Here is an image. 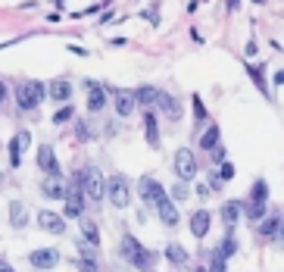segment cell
<instances>
[{
    "label": "cell",
    "instance_id": "obj_27",
    "mask_svg": "<svg viewBox=\"0 0 284 272\" xmlns=\"http://www.w3.org/2000/svg\"><path fill=\"white\" fill-rule=\"evenodd\" d=\"M266 197H269V185L262 178H256L253 182V191H250V201L253 204H266Z\"/></svg>",
    "mask_w": 284,
    "mask_h": 272
},
{
    "label": "cell",
    "instance_id": "obj_6",
    "mask_svg": "<svg viewBox=\"0 0 284 272\" xmlns=\"http://www.w3.org/2000/svg\"><path fill=\"white\" fill-rule=\"evenodd\" d=\"M138 194L144 197V204H147V207H153V210H156V204H159V201H166V197H169L166 188H162L153 175H144V178L138 182Z\"/></svg>",
    "mask_w": 284,
    "mask_h": 272
},
{
    "label": "cell",
    "instance_id": "obj_24",
    "mask_svg": "<svg viewBox=\"0 0 284 272\" xmlns=\"http://www.w3.org/2000/svg\"><path fill=\"white\" fill-rule=\"evenodd\" d=\"M240 210H243V204H237V201L225 204V207H222V222H225V225H234V222L240 219Z\"/></svg>",
    "mask_w": 284,
    "mask_h": 272
},
{
    "label": "cell",
    "instance_id": "obj_37",
    "mask_svg": "<svg viewBox=\"0 0 284 272\" xmlns=\"http://www.w3.org/2000/svg\"><path fill=\"white\" fill-rule=\"evenodd\" d=\"M219 178H222V182H225V178H234V166H231V163H222V175H219Z\"/></svg>",
    "mask_w": 284,
    "mask_h": 272
},
{
    "label": "cell",
    "instance_id": "obj_19",
    "mask_svg": "<svg viewBox=\"0 0 284 272\" xmlns=\"http://www.w3.org/2000/svg\"><path fill=\"white\" fill-rule=\"evenodd\" d=\"M10 225H13V228H25V225H28V210H25V204H19V201L10 204Z\"/></svg>",
    "mask_w": 284,
    "mask_h": 272
},
{
    "label": "cell",
    "instance_id": "obj_9",
    "mask_svg": "<svg viewBox=\"0 0 284 272\" xmlns=\"http://www.w3.org/2000/svg\"><path fill=\"white\" fill-rule=\"evenodd\" d=\"M109 91H112V97H116V113L122 116V119L135 113V106H138L135 91H122V88H109Z\"/></svg>",
    "mask_w": 284,
    "mask_h": 272
},
{
    "label": "cell",
    "instance_id": "obj_40",
    "mask_svg": "<svg viewBox=\"0 0 284 272\" xmlns=\"http://www.w3.org/2000/svg\"><path fill=\"white\" fill-rule=\"evenodd\" d=\"M284 85V72H275V88H281Z\"/></svg>",
    "mask_w": 284,
    "mask_h": 272
},
{
    "label": "cell",
    "instance_id": "obj_41",
    "mask_svg": "<svg viewBox=\"0 0 284 272\" xmlns=\"http://www.w3.org/2000/svg\"><path fill=\"white\" fill-rule=\"evenodd\" d=\"M0 272H16V269H13L10 263H4V260H0Z\"/></svg>",
    "mask_w": 284,
    "mask_h": 272
},
{
    "label": "cell",
    "instance_id": "obj_42",
    "mask_svg": "<svg viewBox=\"0 0 284 272\" xmlns=\"http://www.w3.org/2000/svg\"><path fill=\"white\" fill-rule=\"evenodd\" d=\"M197 272H210V266H200V269H197Z\"/></svg>",
    "mask_w": 284,
    "mask_h": 272
},
{
    "label": "cell",
    "instance_id": "obj_23",
    "mask_svg": "<svg viewBox=\"0 0 284 272\" xmlns=\"http://www.w3.org/2000/svg\"><path fill=\"white\" fill-rule=\"evenodd\" d=\"M200 147L203 150H216L219 147V125H210L206 132L200 135Z\"/></svg>",
    "mask_w": 284,
    "mask_h": 272
},
{
    "label": "cell",
    "instance_id": "obj_12",
    "mask_svg": "<svg viewBox=\"0 0 284 272\" xmlns=\"http://www.w3.org/2000/svg\"><path fill=\"white\" fill-rule=\"evenodd\" d=\"M41 194L50 197V201H66V182L60 175H50V178L41 182Z\"/></svg>",
    "mask_w": 284,
    "mask_h": 272
},
{
    "label": "cell",
    "instance_id": "obj_35",
    "mask_svg": "<svg viewBox=\"0 0 284 272\" xmlns=\"http://www.w3.org/2000/svg\"><path fill=\"white\" fill-rule=\"evenodd\" d=\"M275 235H278V244L284 247V216H278V222H275Z\"/></svg>",
    "mask_w": 284,
    "mask_h": 272
},
{
    "label": "cell",
    "instance_id": "obj_28",
    "mask_svg": "<svg viewBox=\"0 0 284 272\" xmlns=\"http://www.w3.org/2000/svg\"><path fill=\"white\" fill-rule=\"evenodd\" d=\"M219 253H222L225 260L237 253V241H234V235H231V231H228V235H225V241H222V247H219Z\"/></svg>",
    "mask_w": 284,
    "mask_h": 272
},
{
    "label": "cell",
    "instance_id": "obj_14",
    "mask_svg": "<svg viewBox=\"0 0 284 272\" xmlns=\"http://www.w3.org/2000/svg\"><path fill=\"white\" fill-rule=\"evenodd\" d=\"M210 225H213V216L206 210L191 213V231H194V238H206L210 235Z\"/></svg>",
    "mask_w": 284,
    "mask_h": 272
},
{
    "label": "cell",
    "instance_id": "obj_4",
    "mask_svg": "<svg viewBox=\"0 0 284 272\" xmlns=\"http://www.w3.org/2000/svg\"><path fill=\"white\" fill-rule=\"evenodd\" d=\"M47 97V85H41V82H22L19 88H16V103H19V110H34L41 100Z\"/></svg>",
    "mask_w": 284,
    "mask_h": 272
},
{
    "label": "cell",
    "instance_id": "obj_5",
    "mask_svg": "<svg viewBox=\"0 0 284 272\" xmlns=\"http://www.w3.org/2000/svg\"><path fill=\"white\" fill-rule=\"evenodd\" d=\"M81 213H85V191H81V185L72 178V185H66V210H63V216L66 219H81Z\"/></svg>",
    "mask_w": 284,
    "mask_h": 272
},
{
    "label": "cell",
    "instance_id": "obj_33",
    "mask_svg": "<svg viewBox=\"0 0 284 272\" xmlns=\"http://www.w3.org/2000/svg\"><path fill=\"white\" fill-rule=\"evenodd\" d=\"M194 116H197V122L206 119V106H203V100H200V97H194Z\"/></svg>",
    "mask_w": 284,
    "mask_h": 272
},
{
    "label": "cell",
    "instance_id": "obj_30",
    "mask_svg": "<svg viewBox=\"0 0 284 272\" xmlns=\"http://www.w3.org/2000/svg\"><path fill=\"white\" fill-rule=\"evenodd\" d=\"M75 266H78V272H100V266H97L94 257H78Z\"/></svg>",
    "mask_w": 284,
    "mask_h": 272
},
{
    "label": "cell",
    "instance_id": "obj_11",
    "mask_svg": "<svg viewBox=\"0 0 284 272\" xmlns=\"http://www.w3.org/2000/svg\"><path fill=\"white\" fill-rule=\"evenodd\" d=\"M37 166L44 169L47 175H60V163H56V153L50 144H41L37 147Z\"/></svg>",
    "mask_w": 284,
    "mask_h": 272
},
{
    "label": "cell",
    "instance_id": "obj_25",
    "mask_svg": "<svg viewBox=\"0 0 284 272\" xmlns=\"http://www.w3.org/2000/svg\"><path fill=\"white\" fill-rule=\"evenodd\" d=\"M135 100H138L141 106H156V88H150V85L138 88V91H135Z\"/></svg>",
    "mask_w": 284,
    "mask_h": 272
},
{
    "label": "cell",
    "instance_id": "obj_7",
    "mask_svg": "<svg viewBox=\"0 0 284 272\" xmlns=\"http://www.w3.org/2000/svg\"><path fill=\"white\" fill-rule=\"evenodd\" d=\"M175 172H178V178H194L197 175V160H194V153L187 150V147H178L175 150Z\"/></svg>",
    "mask_w": 284,
    "mask_h": 272
},
{
    "label": "cell",
    "instance_id": "obj_18",
    "mask_svg": "<svg viewBox=\"0 0 284 272\" xmlns=\"http://www.w3.org/2000/svg\"><path fill=\"white\" fill-rule=\"evenodd\" d=\"M47 94H50L53 100H60V103H66V100L72 97V85H69L66 79H56V82H50V85H47Z\"/></svg>",
    "mask_w": 284,
    "mask_h": 272
},
{
    "label": "cell",
    "instance_id": "obj_29",
    "mask_svg": "<svg viewBox=\"0 0 284 272\" xmlns=\"http://www.w3.org/2000/svg\"><path fill=\"white\" fill-rule=\"evenodd\" d=\"M187 194H191V191H187L184 178H178V185H172V191H169V197H172V201L178 204V201H187Z\"/></svg>",
    "mask_w": 284,
    "mask_h": 272
},
{
    "label": "cell",
    "instance_id": "obj_1",
    "mask_svg": "<svg viewBox=\"0 0 284 272\" xmlns=\"http://www.w3.org/2000/svg\"><path fill=\"white\" fill-rule=\"evenodd\" d=\"M75 182L81 185V191H85V197L88 201H103L106 197V178L100 175V169H94V166H88V169H78L75 172Z\"/></svg>",
    "mask_w": 284,
    "mask_h": 272
},
{
    "label": "cell",
    "instance_id": "obj_17",
    "mask_svg": "<svg viewBox=\"0 0 284 272\" xmlns=\"http://www.w3.org/2000/svg\"><path fill=\"white\" fill-rule=\"evenodd\" d=\"M156 216L166 222V225H175L178 222V210H175V201L172 197H166V201H159L156 204Z\"/></svg>",
    "mask_w": 284,
    "mask_h": 272
},
{
    "label": "cell",
    "instance_id": "obj_39",
    "mask_svg": "<svg viewBox=\"0 0 284 272\" xmlns=\"http://www.w3.org/2000/svg\"><path fill=\"white\" fill-rule=\"evenodd\" d=\"M4 103H7V85L0 82V106H4Z\"/></svg>",
    "mask_w": 284,
    "mask_h": 272
},
{
    "label": "cell",
    "instance_id": "obj_34",
    "mask_svg": "<svg viewBox=\"0 0 284 272\" xmlns=\"http://www.w3.org/2000/svg\"><path fill=\"white\" fill-rule=\"evenodd\" d=\"M75 135H78V141H91V132H88V125H85V122H78V125H75Z\"/></svg>",
    "mask_w": 284,
    "mask_h": 272
},
{
    "label": "cell",
    "instance_id": "obj_32",
    "mask_svg": "<svg viewBox=\"0 0 284 272\" xmlns=\"http://www.w3.org/2000/svg\"><path fill=\"white\" fill-rule=\"evenodd\" d=\"M247 216H250L253 222H259V219L266 216V204H253V201H250V207H247Z\"/></svg>",
    "mask_w": 284,
    "mask_h": 272
},
{
    "label": "cell",
    "instance_id": "obj_16",
    "mask_svg": "<svg viewBox=\"0 0 284 272\" xmlns=\"http://www.w3.org/2000/svg\"><path fill=\"white\" fill-rule=\"evenodd\" d=\"M156 103H159V110L166 113L169 119H178V116H181V106H178V100L169 91H156Z\"/></svg>",
    "mask_w": 284,
    "mask_h": 272
},
{
    "label": "cell",
    "instance_id": "obj_21",
    "mask_svg": "<svg viewBox=\"0 0 284 272\" xmlns=\"http://www.w3.org/2000/svg\"><path fill=\"white\" fill-rule=\"evenodd\" d=\"M144 129H147V144L159 147V125H156V113H144Z\"/></svg>",
    "mask_w": 284,
    "mask_h": 272
},
{
    "label": "cell",
    "instance_id": "obj_2",
    "mask_svg": "<svg viewBox=\"0 0 284 272\" xmlns=\"http://www.w3.org/2000/svg\"><path fill=\"white\" fill-rule=\"evenodd\" d=\"M122 253L131 260V266H135V269H141V272H156V263H153L156 257H153L150 250H144L138 238H131V235L122 238Z\"/></svg>",
    "mask_w": 284,
    "mask_h": 272
},
{
    "label": "cell",
    "instance_id": "obj_22",
    "mask_svg": "<svg viewBox=\"0 0 284 272\" xmlns=\"http://www.w3.org/2000/svg\"><path fill=\"white\" fill-rule=\"evenodd\" d=\"M81 235H85V241H91L94 247L100 244V228H97L94 219H85V216H81Z\"/></svg>",
    "mask_w": 284,
    "mask_h": 272
},
{
    "label": "cell",
    "instance_id": "obj_15",
    "mask_svg": "<svg viewBox=\"0 0 284 272\" xmlns=\"http://www.w3.org/2000/svg\"><path fill=\"white\" fill-rule=\"evenodd\" d=\"M103 106H106V88L97 85V82H88V110L100 113Z\"/></svg>",
    "mask_w": 284,
    "mask_h": 272
},
{
    "label": "cell",
    "instance_id": "obj_3",
    "mask_svg": "<svg viewBox=\"0 0 284 272\" xmlns=\"http://www.w3.org/2000/svg\"><path fill=\"white\" fill-rule=\"evenodd\" d=\"M106 197L116 210H125L131 204V185L125 175H109L106 178Z\"/></svg>",
    "mask_w": 284,
    "mask_h": 272
},
{
    "label": "cell",
    "instance_id": "obj_13",
    "mask_svg": "<svg viewBox=\"0 0 284 272\" xmlns=\"http://www.w3.org/2000/svg\"><path fill=\"white\" fill-rule=\"evenodd\" d=\"M28 144H31V135H28V132H19V135L10 141V166H13V169L22 166V150H25Z\"/></svg>",
    "mask_w": 284,
    "mask_h": 272
},
{
    "label": "cell",
    "instance_id": "obj_36",
    "mask_svg": "<svg viewBox=\"0 0 284 272\" xmlns=\"http://www.w3.org/2000/svg\"><path fill=\"white\" fill-rule=\"evenodd\" d=\"M275 222H278V216H275V219H269V222H262V225H259V231H262V235H275Z\"/></svg>",
    "mask_w": 284,
    "mask_h": 272
},
{
    "label": "cell",
    "instance_id": "obj_20",
    "mask_svg": "<svg viewBox=\"0 0 284 272\" xmlns=\"http://www.w3.org/2000/svg\"><path fill=\"white\" fill-rule=\"evenodd\" d=\"M166 260H169L172 266H187V263H191V253H187L181 244H175V241H172V244L166 247Z\"/></svg>",
    "mask_w": 284,
    "mask_h": 272
},
{
    "label": "cell",
    "instance_id": "obj_26",
    "mask_svg": "<svg viewBox=\"0 0 284 272\" xmlns=\"http://www.w3.org/2000/svg\"><path fill=\"white\" fill-rule=\"evenodd\" d=\"M247 72H250V79H253V85L266 94V97H272L269 94V85H266V79H262V66H253V63H247Z\"/></svg>",
    "mask_w": 284,
    "mask_h": 272
},
{
    "label": "cell",
    "instance_id": "obj_10",
    "mask_svg": "<svg viewBox=\"0 0 284 272\" xmlns=\"http://www.w3.org/2000/svg\"><path fill=\"white\" fill-rule=\"evenodd\" d=\"M28 263H31L34 269H53V266L60 263V250H53V247H44V250H31Z\"/></svg>",
    "mask_w": 284,
    "mask_h": 272
},
{
    "label": "cell",
    "instance_id": "obj_8",
    "mask_svg": "<svg viewBox=\"0 0 284 272\" xmlns=\"http://www.w3.org/2000/svg\"><path fill=\"white\" fill-rule=\"evenodd\" d=\"M37 225L50 231V235H66V216L63 213H53V210H41L37 213Z\"/></svg>",
    "mask_w": 284,
    "mask_h": 272
},
{
    "label": "cell",
    "instance_id": "obj_38",
    "mask_svg": "<svg viewBox=\"0 0 284 272\" xmlns=\"http://www.w3.org/2000/svg\"><path fill=\"white\" fill-rule=\"evenodd\" d=\"M225 7H228L231 13H237V7H240V0H225Z\"/></svg>",
    "mask_w": 284,
    "mask_h": 272
},
{
    "label": "cell",
    "instance_id": "obj_31",
    "mask_svg": "<svg viewBox=\"0 0 284 272\" xmlns=\"http://www.w3.org/2000/svg\"><path fill=\"white\" fill-rule=\"evenodd\" d=\"M72 113H75V110H72L69 103H66V106H60V110L53 113V122H56V125H63V122H69V119H72Z\"/></svg>",
    "mask_w": 284,
    "mask_h": 272
}]
</instances>
